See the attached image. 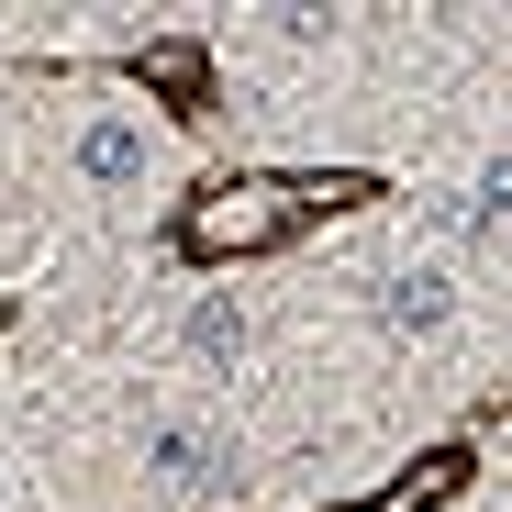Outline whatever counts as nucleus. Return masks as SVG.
<instances>
[{
    "label": "nucleus",
    "instance_id": "nucleus-2",
    "mask_svg": "<svg viewBox=\"0 0 512 512\" xmlns=\"http://www.w3.org/2000/svg\"><path fill=\"white\" fill-rule=\"evenodd\" d=\"M145 468H156V490H179V501H201V490L234 479V457H223L212 423H145Z\"/></svg>",
    "mask_w": 512,
    "mask_h": 512
},
{
    "label": "nucleus",
    "instance_id": "nucleus-1",
    "mask_svg": "<svg viewBox=\"0 0 512 512\" xmlns=\"http://www.w3.org/2000/svg\"><path fill=\"white\" fill-rule=\"evenodd\" d=\"M312 201H334V190H290V179H234V190H212L201 212H190V245L201 256H256V245H279Z\"/></svg>",
    "mask_w": 512,
    "mask_h": 512
},
{
    "label": "nucleus",
    "instance_id": "nucleus-5",
    "mask_svg": "<svg viewBox=\"0 0 512 512\" xmlns=\"http://www.w3.org/2000/svg\"><path fill=\"white\" fill-rule=\"evenodd\" d=\"M179 346H190V368L234 379V357H245V301H234V290H201L190 323H179Z\"/></svg>",
    "mask_w": 512,
    "mask_h": 512
},
{
    "label": "nucleus",
    "instance_id": "nucleus-3",
    "mask_svg": "<svg viewBox=\"0 0 512 512\" xmlns=\"http://www.w3.org/2000/svg\"><path fill=\"white\" fill-rule=\"evenodd\" d=\"M368 312H379V334H401V346H412V334H446L457 323V279L446 268H390L368 290Z\"/></svg>",
    "mask_w": 512,
    "mask_h": 512
},
{
    "label": "nucleus",
    "instance_id": "nucleus-4",
    "mask_svg": "<svg viewBox=\"0 0 512 512\" xmlns=\"http://www.w3.org/2000/svg\"><path fill=\"white\" fill-rule=\"evenodd\" d=\"M145 167H156V134L101 112V123H78V179L90 190H145Z\"/></svg>",
    "mask_w": 512,
    "mask_h": 512
}]
</instances>
